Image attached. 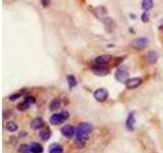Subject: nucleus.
<instances>
[{
  "mask_svg": "<svg viewBox=\"0 0 163 153\" xmlns=\"http://www.w3.org/2000/svg\"><path fill=\"white\" fill-rule=\"evenodd\" d=\"M68 117H70V113H68V111L67 110H63V111H61L60 113L53 114L52 117H50V124L53 126L60 125V124H62L63 122H65Z\"/></svg>",
  "mask_w": 163,
  "mask_h": 153,
  "instance_id": "obj_1",
  "label": "nucleus"
},
{
  "mask_svg": "<svg viewBox=\"0 0 163 153\" xmlns=\"http://www.w3.org/2000/svg\"><path fill=\"white\" fill-rule=\"evenodd\" d=\"M148 43H149V41H148L147 38L141 37V38H137V39H135V40H133L132 47L135 48L136 50H142V49L147 47Z\"/></svg>",
  "mask_w": 163,
  "mask_h": 153,
  "instance_id": "obj_2",
  "label": "nucleus"
},
{
  "mask_svg": "<svg viewBox=\"0 0 163 153\" xmlns=\"http://www.w3.org/2000/svg\"><path fill=\"white\" fill-rule=\"evenodd\" d=\"M108 96H109V93H108V91L104 88L97 89V90L94 92V98H95L96 101H98V102H104V101L107 100Z\"/></svg>",
  "mask_w": 163,
  "mask_h": 153,
  "instance_id": "obj_3",
  "label": "nucleus"
},
{
  "mask_svg": "<svg viewBox=\"0 0 163 153\" xmlns=\"http://www.w3.org/2000/svg\"><path fill=\"white\" fill-rule=\"evenodd\" d=\"M127 76H128L127 71L125 70V68H118V70L115 71V79H116L118 82H120V83H125V82H127V81L128 80Z\"/></svg>",
  "mask_w": 163,
  "mask_h": 153,
  "instance_id": "obj_4",
  "label": "nucleus"
},
{
  "mask_svg": "<svg viewBox=\"0 0 163 153\" xmlns=\"http://www.w3.org/2000/svg\"><path fill=\"white\" fill-rule=\"evenodd\" d=\"M141 84H142V79L141 78H132V79H128L127 82H125V87H127L128 90H133V89L139 87Z\"/></svg>",
  "mask_w": 163,
  "mask_h": 153,
  "instance_id": "obj_5",
  "label": "nucleus"
},
{
  "mask_svg": "<svg viewBox=\"0 0 163 153\" xmlns=\"http://www.w3.org/2000/svg\"><path fill=\"white\" fill-rule=\"evenodd\" d=\"M76 129L70 125H65L62 129H61V134L68 138H70V137H73V135H76Z\"/></svg>",
  "mask_w": 163,
  "mask_h": 153,
  "instance_id": "obj_6",
  "label": "nucleus"
},
{
  "mask_svg": "<svg viewBox=\"0 0 163 153\" xmlns=\"http://www.w3.org/2000/svg\"><path fill=\"white\" fill-rule=\"evenodd\" d=\"M135 123H136V117H135V111H132L130 112V114H128L127 117V129L128 131H134L135 130Z\"/></svg>",
  "mask_w": 163,
  "mask_h": 153,
  "instance_id": "obj_7",
  "label": "nucleus"
},
{
  "mask_svg": "<svg viewBox=\"0 0 163 153\" xmlns=\"http://www.w3.org/2000/svg\"><path fill=\"white\" fill-rule=\"evenodd\" d=\"M93 130V127L91 124H89V123H81L80 125L78 126V128H76V131L78 132H83V133H91Z\"/></svg>",
  "mask_w": 163,
  "mask_h": 153,
  "instance_id": "obj_8",
  "label": "nucleus"
},
{
  "mask_svg": "<svg viewBox=\"0 0 163 153\" xmlns=\"http://www.w3.org/2000/svg\"><path fill=\"white\" fill-rule=\"evenodd\" d=\"M110 60H111V56L108 55V54H105V55H101V56H98L97 58H95L94 62L97 65H103L108 63Z\"/></svg>",
  "mask_w": 163,
  "mask_h": 153,
  "instance_id": "obj_9",
  "label": "nucleus"
},
{
  "mask_svg": "<svg viewBox=\"0 0 163 153\" xmlns=\"http://www.w3.org/2000/svg\"><path fill=\"white\" fill-rule=\"evenodd\" d=\"M93 71L97 76H106L110 73L109 68H106L102 65H96V68H93Z\"/></svg>",
  "mask_w": 163,
  "mask_h": 153,
  "instance_id": "obj_10",
  "label": "nucleus"
},
{
  "mask_svg": "<svg viewBox=\"0 0 163 153\" xmlns=\"http://www.w3.org/2000/svg\"><path fill=\"white\" fill-rule=\"evenodd\" d=\"M44 126V120L41 117H36L31 122V128L34 130H38Z\"/></svg>",
  "mask_w": 163,
  "mask_h": 153,
  "instance_id": "obj_11",
  "label": "nucleus"
},
{
  "mask_svg": "<svg viewBox=\"0 0 163 153\" xmlns=\"http://www.w3.org/2000/svg\"><path fill=\"white\" fill-rule=\"evenodd\" d=\"M60 106H61V100L59 99V98H55V99H53L50 102V104H49V109H50L51 111H54V110H57Z\"/></svg>",
  "mask_w": 163,
  "mask_h": 153,
  "instance_id": "obj_12",
  "label": "nucleus"
},
{
  "mask_svg": "<svg viewBox=\"0 0 163 153\" xmlns=\"http://www.w3.org/2000/svg\"><path fill=\"white\" fill-rule=\"evenodd\" d=\"M30 146H31V152L32 153H43V151H44L42 145H40L37 142H33Z\"/></svg>",
  "mask_w": 163,
  "mask_h": 153,
  "instance_id": "obj_13",
  "label": "nucleus"
},
{
  "mask_svg": "<svg viewBox=\"0 0 163 153\" xmlns=\"http://www.w3.org/2000/svg\"><path fill=\"white\" fill-rule=\"evenodd\" d=\"M158 60V54L155 52V51H150L149 53L147 54V61L149 63H155Z\"/></svg>",
  "mask_w": 163,
  "mask_h": 153,
  "instance_id": "obj_14",
  "label": "nucleus"
},
{
  "mask_svg": "<svg viewBox=\"0 0 163 153\" xmlns=\"http://www.w3.org/2000/svg\"><path fill=\"white\" fill-rule=\"evenodd\" d=\"M153 0H143L142 1V8L146 11H149L153 8Z\"/></svg>",
  "mask_w": 163,
  "mask_h": 153,
  "instance_id": "obj_15",
  "label": "nucleus"
},
{
  "mask_svg": "<svg viewBox=\"0 0 163 153\" xmlns=\"http://www.w3.org/2000/svg\"><path fill=\"white\" fill-rule=\"evenodd\" d=\"M49 153H63L62 146L59 144H52L49 148Z\"/></svg>",
  "mask_w": 163,
  "mask_h": 153,
  "instance_id": "obj_16",
  "label": "nucleus"
},
{
  "mask_svg": "<svg viewBox=\"0 0 163 153\" xmlns=\"http://www.w3.org/2000/svg\"><path fill=\"white\" fill-rule=\"evenodd\" d=\"M94 12H95L96 16L99 19H102L103 16H106V14H107V10L105 7H97Z\"/></svg>",
  "mask_w": 163,
  "mask_h": 153,
  "instance_id": "obj_17",
  "label": "nucleus"
},
{
  "mask_svg": "<svg viewBox=\"0 0 163 153\" xmlns=\"http://www.w3.org/2000/svg\"><path fill=\"white\" fill-rule=\"evenodd\" d=\"M40 137L44 140V141H47V140H49V139H50V137H51V131L49 129H45V130L41 131V132H40Z\"/></svg>",
  "mask_w": 163,
  "mask_h": 153,
  "instance_id": "obj_18",
  "label": "nucleus"
},
{
  "mask_svg": "<svg viewBox=\"0 0 163 153\" xmlns=\"http://www.w3.org/2000/svg\"><path fill=\"white\" fill-rule=\"evenodd\" d=\"M76 140H78V141L86 142L88 140V134H87V133L78 132V131H76Z\"/></svg>",
  "mask_w": 163,
  "mask_h": 153,
  "instance_id": "obj_19",
  "label": "nucleus"
},
{
  "mask_svg": "<svg viewBox=\"0 0 163 153\" xmlns=\"http://www.w3.org/2000/svg\"><path fill=\"white\" fill-rule=\"evenodd\" d=\"M67 83H68V87H70V89L75 88L76 86L78 85L76 79L73 76H67Z\"/></svg>",
  "mask_w": 163,
  "mask_h": 153,
  "instance_id": "obj_20",
  "label": "nucleus"
},
{
  "mask_svg": "<svg viewBox=\"0 0 163 153\" xmlns=\"http://www.w3.org/2000/svg\"><path fill=\"white\" fill-rule=\"evenodd\" d=\"M19 129L18 125L16 124V123L13 122H9L6 124V130L8 131V132H16Z\"/></svg>",
  "mask_w": 163,
  "mask_h": 153,
  "instance_id": "obj_21",
  "label": "nucleus"
},
{
  "mask_svg": "<svg viewBox=\"0 0 163 153\" xmlns=\"http://www.w3.org/2000/svg\"><path fill=\"white\" fill-rule=\"evenodd\" d=\"M19 151L21 153H31V146L27 144H21L19 147Z\"/></svg>",
  "mask_w": 163,
  "mask_h": 153,
  "instance_id": "obj_22",
  "label": "nucleus"
},
{
  "mask_svg": "<svg viewBox=\"0 0 163 153\" xmlns=\"http://www.w3.org/2000/svg\"><path fill=\"white\" fill-rule=\"evenodd\" d=\"M30 107V104L28 102H27L26 100L23 101V102H21L18 105V109L21 110V111H24V110H27L28 108Z\"/></svg>",
  "mask_w": 163,
  "mask_h": 153,
  "instance_id": "obj_23",
  "label": "nucleus"
},
{
  "mask_svg": "<svg viewBox=\"0 0 163 153\" xmlns=\"http://www.w3.org/2000/svg\"><path fill=\"white\" fill-rule=\"evenodd\" d=\"M142 22L143 23H148V22L150 21V16H149V13L148 12H144V13L142 14Z\"/></svg>",
  "mask_w": 163,
  "mask_h": 153,
  "instance_id": "obj_24",
  "label": "nucleus"
},
{
  "mask_svg": "<svg viewBox=\"0 0 163 153\" xmlns=\"http://www.w3.org/2000/svg\"><path fill=\"white\" fill-rule=\"evenodd\" d=\"M24 100H26L30 105H31V104H34V103L36 102V99H35L34 97H32V96H27L26 99H24Z\"/></svg>",
  "mask_w": 163,
  "mask_h": 153,
  "instance_id": "obj_25",
  "label": "nucleus"
},
{
  "mask_svg": "<svg viewBox=\"0 0 163 153\" xmlns=\"http://www.w3.org/2000/svg\"><path fill=\"white\" fill-rule=\"evenodd\" d=\"M19 97H21V94H19V93H18V94H13V95H10V96H9V100L14 101V100L19 99Z\"/></svg>",
  "mask_w": 163,
  "mask_h": 153,
  "instance_id": "obj_26",
  "label": "nucleus"
}]
</instances>
